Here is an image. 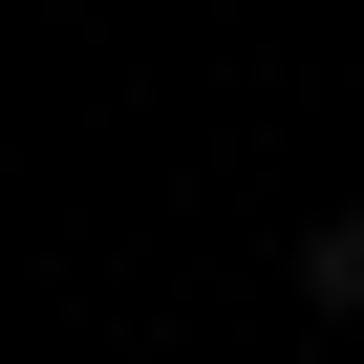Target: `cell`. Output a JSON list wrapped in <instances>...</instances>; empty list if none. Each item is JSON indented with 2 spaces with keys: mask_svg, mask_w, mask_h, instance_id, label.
<instances>
[{
  "mask_svg": "<svg viewBox=\"0 0 364 364\" xmlns=\"http://www.w3.org/2000/svg\"><path fill=\"white\" fill-rule=\"evenodd\" d=\"M300 300H321V321H364V215H321V236H300Z\"/></svg>",
  "mask_w": 364,
  "mask_h": 364,
  "instance_id": "obj_1",
  "label": "cell"
}]
</instances>
